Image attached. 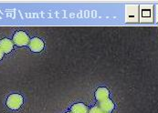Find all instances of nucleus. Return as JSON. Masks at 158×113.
Masks as SVG:
<instances>
[{
	"instance_id": "f257e3e1",
	"label": "nucleus",
	"mask_w": 158,
	"mask_h": 113,
	"mask_svg": "<svg viewBox=\"0 0 158 113\" xmlns=\"http://www.w3.org/2000/svg\"><path fill=\"white\" fill-rule=\"evenodd\" d=\"M23 102H24V99H23L22 96L20 94L14 93L8 96V98L6 99V104L8 109L12 111H17L22 106Z\"/></svg>"
},
{
	"instance_id": "f03ea898",
	"label": "nucleus",
	"mask_w": 158,
	"mask_h": 113,
	"mask_svg": "<svg viewBox=\"0 0 158 113\" xmlns=\"http://www.w3.org/2000/svg\"><path fill=\"white\" fill-rule=\"evenodd\" d=\"M29 37L24 31H17L13 36V42L18 46H25L29 44Z\"/></svg>"
},
{
	"instance_id": "7ed1b4c3",
	"label": "nucleus",
	"mask_w": 158,
	"mask_h": 113,
	"mask_svg": "<svg viewBox=\"0 0 158 113\" xmlns=\"http://www.w3.org/2000/svg\"><path fill=\"white\" fill-rule=\"evenodd\" d=\"M28 46H29V48H30V50L32 52L39 53V52H41L44 49L45 44H44L43 40H41L40 38H33L30 39Z\"/></svg>"
},
{
	"instance_id": "20e7f679",
	"label": "nucleus",
	"mask_w": 158,
	"mask_h": 113,
	"mask_svg": "<svg viewBox=\"0 0 158 113\" xmlns=\"http://www.w3.org/2000/svg\"><path fill=\"white\" fill-rule=\"evenodd\" d=\"M14 42L9 38H3L0 40V48L5 54H8L13 50Z\"/></svg>"
},
{
	"instance_id": "39448f33",
	"label": "nucleus",
	"mask_w": 158,
	"mask_h": 113,
	"mask_svg": "<svg viewBox=\"0 0 158 113\" xmlns=\"http://www.w3.org/2000/svg\"><path fill=\"white\" fill-rule=\"evenodd\" d=\"M103 112L106 113H111L114 110L115 108V105L113 101L110 99H107L103 101H101L99 103V106H98Z\"/></svg>"
},
{
	"instance_id": "423d86ee",
	"label": "nucleus",
	"mask_w": 158,
	"mask_h": 113,
	"mask_svg": "<svg viewBox=\"0 0 158 113\" xmlns=\"http://www.w3.org/2000/svg\"><path fill=\"white\" fill-rule=\"evenodd\" d=\"M95 98H96V99L98 100V101H103V100H105V99H109V95H110V92L109 91L106 89V88H103V87H102V88H99V89H97L96 91H95Z\"/></svg>"
},
{
	"instance_id": "0eeeda50",
	"label": "nucleus",
	"mask_w": 158,
	"mask_h": 113,
	"mask_svg": "<svg viewBox=\"0 0 158 113\" xmlns=\"http://www.w3.org/2000/svg\"><path fill=\"white\" fill-rule=\"evenodd\" d=\"M71 112L72 113H88L89 110L87 108V106L84 103L79 102V103H75L74 105H72L71 107Z\"/></svg>"
},
{
	"instance_id": "6e6552de",
	"label": "nucleus",
	"mask_w": 158,
	"mask_h": 113,
	"mask_svg": "<svg viewBox=\"0 0 158 113\" xmlns=\"http://www.w3.org/2000/svg\"><path fill=\"white\" fill-rule=\"evenodd\" d=\"M88 113H103V111H102L99 107L96 106V107H92L90 111H89V112Z\"/></svg>"
},
{
	"instance_id": "1a4fd4ad",
	"label": "nucleus",
	"mask_w": 158,
	"mask_h": 113,
	"mask_svg": "<svg viewBox=\"0 0 158 113\" xmlns=\"http://www.w3.org/2000/svg\"><path fill=\"white\" fill-rule=\"evenodd\" d=\"M4 54H5V53H4V52L1 50V48H0V60L3 59V57H4Z\"/></svg>"
},
{
	"instance_id": "9d476101",
	"label": "nucleus",
	"mask_w": 158,
	"mask_h": 113,
	"mask_svg": "<svg viewBox=\"0 0 158 113\" xmlns=\"http://www.w3.org/2000/svg\"><path fill=\"white\" fill-rule=\"evenodd\" d=\"M66 113H72V112H71V111H70V112H66Z\"/></svg>"
},
{
	"instance_id": "9b49d317",
	"label": "nucleus",
	"mask_w": 158,
	"mask_h": 113,
	"mask_svg": "<svg viewBox=\"0 0 158 113\" xmlns=\"http://www.w3.org/2000/svg\"><path fill=\"white\" fill-rule=\"evenodd\" d=\"M103 113H106V112H103Z\"/></svg>"
}]
</instances>
